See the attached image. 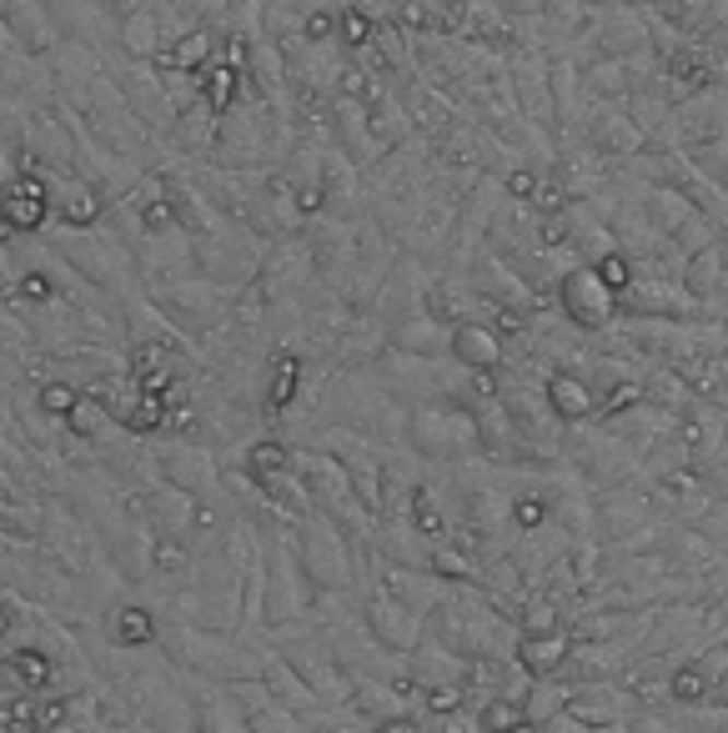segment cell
<instances>
[{"label": "cell", "instance_id": "obj_1", "mask_svg": "<svg viewBox=\"0 0 728 733\" xmlns=\"http://www.w3.org/2000/svg\"><path fill=\"white\" fill-rule=\"evenodd\" d=\"M362 618H367L372 643H383L387 653H402V659H408L412 648L422 643V613H412L408 603L392 593H372Z\"/></svg>", "mask_w": 728, "mask_h": 733}, {"label": "cell", "instance_id": "obj_2", "mask_svg": "<svg viewBox=\"0 0 728 733\" xmlns=\"http://www.w3.org/2000/svg\"><path fill=\"white\" fill-rule=\"evenodd\" d=\"M267 583H272V623H292L296 613H307L312 593H307V572H302V558H296V547H292V533L277 537V563L272 572H267Z\"/></svg>", "mask_w": 728, "mask_h": 733}, {"label": "cell", "instance_id": "obj_3", "mask_svg": "<svg viewBox=\"0 0 728 733\" xmlns=\"http://www.w3.org/2000/svg\"><path fill=\"white\" fill-rule=\"evenodd\" d=\"M568 653H573V634H568V628H548V634H522L518 643H513V659H518V669L528 673V678H543V673H563Z\"/></svg>", "mask_w": 728, "mask_h": 733}, {"label": "cell", "instance_id": "obj_4", "mask_svg": "<svg viewBox=\"0 0 728 733\" xmlns=\"http://www.w3.org/2000/svg\"><path fill=\"white\" fill-rule=\"evenodd\" d=\"M507 733H543V723H532V719H522V723H513Z\"/></svg>", "mask_w": 728, "mask_h": 733}, {"label": "cell", "instance_id": "obj_5", "mask_svg": "<svg viewBox=\"0 0 728 733\" xmlns=\"http://www.w3.org/2000/svg\"><path fill=\"white\" fill-rule=\"evenodd\" d=\"M718 704L728 709V669H724V678H718Z\"/></svg>", "mask_w": 728, "mask_h": 733}]
</instances>
